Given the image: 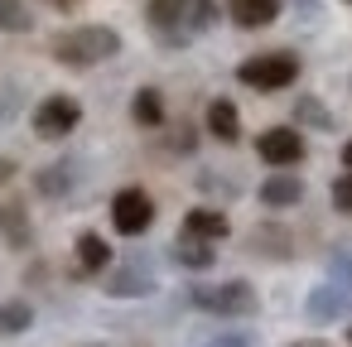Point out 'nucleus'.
Listing matches in <instances>:
<instances>
[{"mask_svg":"<svg viewBox=\"0 0 352 347\" xmlns=\"http://www.w3.org/2000/svg\"><path fill=\"white\" fill-rule=\"evenodd\" d=\"M121 49V34L107 30V25H82V30H68L54 39V58L68 63V68H92L102 58H111Z\"/></svg>","mask_w":352,"mask_h":347,"instance_id":"1","label":"nucleus"},{"mask_svg":"<svg viewBox=\"0 0 352 347\" xmlns=\"http://www.w3.org/2000/svg\"><path fill=\"white\" fill-rule=\"evenodd\" d=\"M236 78L246 87H256V92H280V87H289L299 78V58L294 54H261V58H246L236 68Z\"/></svg>","mask_w":352,"mask_h":347,"instance_id":"2","label":"nucleus"},{"mask_svg":"<svg viewBox=\"0 0 352 347\" xmlns=\"http://www.w3.org/2000/svg\"><path fill=\"white\" fill-rule=\"evenodd\" d=\"M212 20H217L212 0H150L155 30H208Z\"/></svg>","mask_w":352,"mask_h":347,"instance_id":"3","label":"nucleus"},{"mask_svg":"<svg viewBox=\"0 0 352 347\" xmlns=\"http://www.w3.org/2000/svg\"><path fill=\"white\" fill-rule=\"evenodd\" d=\"M193 304L208 309V313H227V318H246L256 313V289L246 280H227L217 289H193Z\"/></svg>","mask_w":352,"mask_h":347,"instance_id":"4","label":"nucleus"},{"mask_svg":"<svg viewBox=\"0 0 352 347\" xmlns=\"http://www.w3.org/2000/svg\"><path fill=\"white\" fill-rule=\"evenodd\" d=\"M111 222H116V232L140 236V232L155 222V203H150V193H140V188H121V193L111 198Z\"/></svg>","mask_w":352,"mask_h":347,"instance_id":"5","label":"nucleus"},{"mask_svg":"<svg viewBox=\"0 0 352 347\" xmlns=\"http://www.w3.org/2000/svg\"><path fill=\"white\" fill-rule=\"evenodd\" d=\"M78 121H82V107H78L73 97H49V102L34 107V131H39L44 140H63Z\"/></svg>","mask_w":352,"mask_h":347,"instance_id":"6","label":"nucleus"},{"mask_svg":"<svg viewBox=\"0 0 352 347\" xmlns=\"http://www.w3.org/2000/svg\"><path fill=\"white\" fill-rule=\"evenodd\" d=\"M256 150H261L265 164H299V159H304V140H299V131H289V126L265 131V135L256 140Z\"/></svg>","mask_w":352,"mask_h":347,"instance_id":"7","label":"nucleus"},{"mask_svg":"<svg viewBox=\"0 0 352 347\" xmlns=\"http://www.w3.org/2000/svg\"><path fill=\"white\" fill-rule=\"evenodd\" d=\"M150 289H155V275H150L145 260H126L107 275V294H116V299H135V294H150Z\"/></svg>","mask_w":352,"mask_h":347,"instance_id":"8","label":"nucleus"},{"mask_svg":"<svg viewBox=\"0 0 352 347\" xmlns=\"http://www.w3.org/2000/svg\"><path fill=\"white\" fill-rule=\"evenodd\" d=\"M347 304H352V299H347V289H342V284H318V289L304 299V313H309L314 323H333V318H342V313H347Z\"/></svg>","mask_w":352,"mask_h":347,"instance_id":"9","label":"nucleus"},{"mask_svg":"<svg viewBox=\"0 0 352 347\" xmlns=\"http://www.w3.org/2000/svg\"><path fill=\"white\" fill-rule=\"evenodd\" d=\"M227 10H232V20L241 30H261V25H270L280 15V0H227Z\"/></svg>","mask_w":352,"mask_h":347,"instance_id":"10","label":"nucleus"},{"mask_svg":"<svg viewBox=\"0 0 352 347\" xmlns=\"http://www.w3.org/2000/svg\"><path fill=\"white\" fill-rule=\"evenodd\" d=\"M299 198H304V183L289 179V174H275V179L261 183V203H270V208H294Z\"/></svg>","mask_w":352,"mask_h":347,"instance_id":"11","label":"nucleus"},{"mask_svg":"<svg viewBox=\"0 0 352 347\" xmlns=\"http://www.w3.org/2000/svg\"><path fill=\"white\" fill-rule=\"evenodd\" d=\"M184 232H188V236H203V241H222V236H227V217L212 212V208H193V212L184 217Z\"/></svg>","mask_w":352,"mask_h":347,"instance_id":"12","label":"nucleus"},{"mask_svg":"<svg viewBox=\"0 0 352 347\" xmlns=\"http://www.w3.org/2000/svg\"><path fill=\"white\" fill-rule=\"evenodd\" d=\"M174 260H179V265H188V270H208V265H212V241H203V236H188V232H184V236L174 241Z\"/></svg>","mask_w":352,"mask_h":347,"instance_id":"13","label":"nucleus"},{"mask_svg":"<svg viewBox=\"0 0 352 347\" xmlns=\"http://www.w3.org/2000/svg\"><path fill=\"white\" fill-rule=\"evenodd\" d=\"M208 131H212L217 140H236V135H241V121H236V107H232L227 97H217V102L208 107Z\"/></svg>","mask_w":352,"mask_h":347,"instance_id":"14","label":"nucleus"},{"mask_svg":"<svg viewBox=\"0 0 352 347\" xmlns=\"http://www.w3.org/2000/svg\"><path fill=\"white\" fill-rule=\"evenodd\" d=\"M78 265H82V270H107V265H111V246H107L97 232H82V236H78Z\"/></svg>","mask_w":352,"mask_h":347,"instance_id":"15","label":"nucleus"},{"mask_svg":"<svg viewBox=\"0 0 352 347\" xmlns=\"http://www.w3.org/2000/svg\"><path fill=\"white\" fill-rule=\"evenodd\" d=\"M131 116H135L140 126H160V121H164V102H160V92H155V87H140L135 102H131Z\"/></svg>","mask_w":352,"mask_h":347,"instance_id":"16","label":"nucleus"},{"mask_svg":"<svg viewBox=\"0 0 352 347\" xmlns=\"http://www.w3.org/2000/svg\"><path fill=\"white\" fill-rule=\"evenodd\" d=\"M34 323V309L25 299H10V304H0V337H10V333H25Z\"/></svg>","mask_w":352,"mask_h":347,"instance_id":"17","label":"nucleus"},{"mask_svg":"<svg viewBox=\"0 0 352 347\" xmlns=\"http://www.w3.org/2000/svg\"><path fill=\"white\" fill-rule=\"evenodd\" d=\"M34 25V15L25 10V0H0V30L6 34H25Z\"/></svg>","mask_w":352,"mask_h":347,"instance_id":"18","label":"nucleus"},{"mask_svg":"<svg viewBox=\"0 0 352 347\" xmlns=\"http://www.w3.org/2000/svg\"><path fill=\"white\" fill-rule=\"evenodd\" d=\"M294 116H299L304 126H314V131H328V126H333V116L323 111L318 97H299V102H294Z\"/></svg>","mask_w":352,"mask_h":347,"instance_id":"19","label":"nucleus"},{"mask_svg":"<svg viewBox=\"0 0 352 347\" xmlns=\"http://www.w3.org/2000/svg\"><path fill=\"white\" fill-rule=\"evenodd\" d=\"M68 179H73V164H58V169H44L39 174V188L49 198H58V193H68Z\"/></svg>","mask_w":352,"mask_h":347,"instance_id":"20","label":"nucleus"},{"mask_svg":"<svg viewBox=\"0 0 352 347\" xmlns=\"http://www.w3.org/2000/svg\"><path fill=\"white\" fill-rule=\"evenodd\" d=\"M328 275H333V284H342V289L352 294V256H347V251H338V256L328 260Z\"/></svg>","mask_w":352,"mask_h":347,"instance_id":"21","label":"nucleus"},{"mask_svg":"<svg viewBox=\"0 0 352 347\" xmlns=\"http://www.w3.org/2000/svg\"><path fill=\"white\" fill-rule=\"evenodd\" d=\"M333 203H338V208H342V212H352V174H347V179H338V183H333Z\"/></svg>","mask_w":352,"mask_h":347,"instance_id":"22","label":"nucleus"},{"mask_svg":"<svg viewBox=\"0 0 352 347\" xmlns=\"http://www.w3.org/2000/svg\"><path fill=\"white\" fill-rule=\"evenodd\" d=\"M203 347H251L241 333H227V337H212V342H203Z\"/></svg>","mask_w":352,"mask_h":347,"instance_id":"23","label":"nucleus"},{"mask_svg":"<svg viewBox=\"0 0 352 347\" xmlns=\"http://www.w3.org/2000/svg\"><path fill=\"white\" fill-rule=\"evenodd\" d=\"M54 10H73V5H82V0H49Z\"/></svg>","mask_w":352,"mask_h":347,"instance_id":"24","label":"nucleus"},{"mask_svg":"<svg viewBox=\"0 0 352 347\" xmlns=\"http://www.w3.org/2000/svg\"><path fill=\"white\" fill-rule=\"evenodd\" d=\"M342 164H347V169H352V140H347V145H342Z\"/></svg>","mask_w":352,"mask_h":347,"instance_id":"25","label":"nucleus"},{"mask_svg":"<svg viewBox=\"0 0 352 347\" xmlns=\"http://www.w3.org/2000/svg\"><path fill=\"white\" fill-rule=\"evenodd\" d=\"M10 174H15V169H10V164H6V159H0V179H10Z\"/></svg>","mask_w":352,"mask_h":347,"instance_id":"26","label":"nucleus"},{"mask_svg":"<svg viewBox=\"0 0 352 347\" xmlns=\"http://www.w3.org/2000/svg\"><path fill=\"white\" fill-rule=\"evenodd\" d=\"M294 347H323V342H294Z\"/></svg>","mask_w":352,"mask_h":347,"instance_id":"27","label":"nucleus"},{"mask_svg":"<svg viewBox=\"0 0 352 347\" xmlns=\"http://www.w3.org/2000/svg\"><path fill=\"white\" fill-rule=\"evenodd\" d=\"M299 5H314V0H299Z\"/></svg>","mask_w":352,"mask_h":347,"instance_id":"28","label":"nucleus"},{"mask_svg":"<svg viewBox=\"0 0 352 347\" xmlns=\"http://www.w3.org/2000/svg\"><path fill=\"white\" fill-rule=\"evenodd\" d=\"M347 342H352V333H347Z\"/></svg>","mask_w":352,"mask_h":347,"instance_id":"29","label":"nucleus"}]
</instances>
